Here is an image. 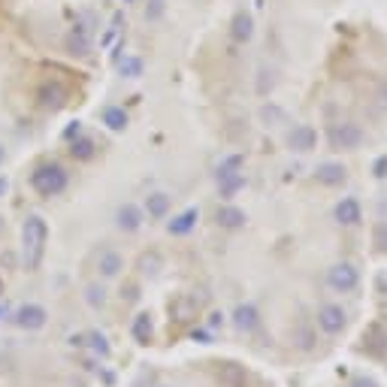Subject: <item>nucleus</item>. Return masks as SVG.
Returning <instances> with one entry per match:
<instances>
[{
	"label": "nucleus",
	"mask_w": 387,
	"mask_h": 387,
	"mask_svg": "<svg viewBox=\"0 0 387 387\" xmlns=\"http://www.w3.org/2000/svg\"><path fill=\"white\" fill-rule=\"evenodd\" d=\"M30 188H34V194L43 197V200L61 197L70 188V172L57 161H43L30 170Z\"/></svg>",
	"instance_id": "obj_1"
},
{
	"label": "nucleus",
	"mask_w": 387,
	"mask_h": 387,
	"mask_svg": "<svg viewBox=\"0 0 387 387\" xmlns=\"http://www.w3.org/2000/svg\"><path fill=\"white\" fill-rule=\"evenodd\" d=\"M46 242H48V224L43 215H28L21 224V258H24V269H37L43 263L46 254Z\"/></svg>",
	"instance_id": "obj_2"
},
{
	"label": "nucleus",
	"mask_w": 387,
	"mask_h": 387,
	"mask_svg": "<svg viewBox=\"0 0 387 387\" xmlns=\"http://www.w3.org/2000/svg\"><path fill=\"white\" fill-rule=\"evenodd\" d=\"M12 324L24 333H37L48 324V312H46V306H39V303H24V306L12 312Z\"/></svg>",
	"instance_id": "obj_3"
},
{
	"label": "nucleus",
	"mask_w": 387,
	"mask_h": 387,
	"mask_svg": "<svg viewBox=\"0 0 387 387\" xmlns=\"http://www.w3.org/2000/svg\"><path fill=\"white\" fill-rule=\"evenodd\" d=\"M37 100H39V106H43V109L57 112L64 103H67V88H64L57 79H46L43 85L37 88Z\"/></svg>",
	"instance_id": "obj_4"
},
{
	"label": "nucleus",
	"mask_w": 387,
	"mask_h": 387,
	"mask_svg": "<svg viewBox=\"0 0 387 387\" xmlns=\"http://www.w3.org/2000/svg\"><path fill=\"white\" fill-rule=\"evenodd\" d=\"M145 221V212L139 209L136 203H121L118 209H115V227L125 230V233H136L139 227H143Z\"/></svg>",
	"instance_id": "obj_5"
},
{
	"label": "nucleus",
	"mask_w": 387,
	"mask_h": 387,
	"mask_svg": "<svg viewBox=\"0 0 387 387\" xmlns=\"http://www.w3.org/2000/svg\"><path fill=\"white\" fill-rule=\"evenodd\" d=\"M121 269H125V258L115 249H103L97 254V276L100 278H118Z\"/></svg>",
	"instance_id": "obj_6"
},
{
	"label": "nucleus",
	"mask_w": 387,
	"mask_h": 387,
	"mask_svg": "<svg viewBox=\"0 0 387 387\" xmlns=\"http://www.w3.org/2000/svg\"><path fill=\"white\" fill-rule=\"evenodd\" d=\"M230 37H233V43H249V39L254 37V19L251 12L240 10L230 19Z\"/></svg>",
	"instance_id": "obj_7"
},
{
	"label": "nucleus",
	"mask_w": 387,
	"mask_h": 387,
	"mask_svg": "<svg viewBox=\"0 0 387 387\" xmlns=\"http://www.w3.org/2000/svg\"><path fill=\"white\" fill-rule=\"evenodd\" d=\"M170 206H172V197H170V194H163V191H154V194H148V197H145V209H143V212H145L148 218L161 221V218H167Z\"/></svg>",
	"instance_id": "obj_8"
},
{
	"label": "nucleus",
	"mask_w": 387,
	"mask_h": 387,
	"mask_svg": "<svg viewBox=\"0 0 387 387\" xmlns=\"http://www.w3.org/2000/svg\"><path fill=\"white\" fill-rule=\"evenodd\" d=\"M67 48L73 55H88L91 52V34H88L85 24H76V28L67 34Z\"/></svg>",
	"instance_id": "obj_9"
},
{
	"label": "nucleus",
	"mask_w": 387,
	"mask_h": 387,
	"mask_svg": "<svg viewBox=\"0 0 387 387\" xmlns=\"http://www.w3.org/2000/svg\"><path fill=\"white\" fill-rule=\"evenodd\" d=\"M100 118L112 134H121V130H127V125H130V115L125 112V106H106Z\"/></svg>",
	"instance_id": "obj_10"
},
{
	"label": "nucleus",
	"mask_w": 387,
	"mask_h": 387,
	"mask_svg": "<svg viewBox=\"0 0 387 387\" xmlns=\"http://www.w3.org/2000/svg\"><path fill=\"white\" fill-rule=\"evenodd\" d=\"M345 179H348V172H345L342 163H336V161H327V163H321L318 167V182L321 185H342Z\"/></svg>",
	"instance_id": "obj_11"
},
{
	"label": "nucleus",
	"mask_w": 387,
	"mask_h": 387,
	"mask_svg": "<svg viewBox=\"0 0 387 387\" xmlns=\"http://www.w3.org/2000/svg\"><path fill=\"white\" fill-rule=\"evenodd\" d=\"M197 218H200V212H197V209H185L182 215H176V218L170 221V224H167V230H170L172 236H188V233H191V230H194Z\"/></svg>",
	"instance_id": "obj_12"
},
{
	"label": "nucleus",
	"mask_w": 387,
	"mask_h": 387,
	"mask_svg": "<svg viewBox=\"0 0 387 387\" xmlns=\"http://www.w3.org/2000/svg\"><path fill=\"white\" fill-rule=\"evenodd\" d=\"M70 154L76 161H94V154H97V143L91 136H85V134H79L76 139H70Z\"/></svg>",
	"instance_id": "obj_13"
},
{
	"label": "nucleus",
	"mask_w": 387,
	"mask_h": 387,
	"mask_svg": "<svg viewBox=\"0 0 387 387\" xmlns=\"http://www.w3.org/2000/svg\"><path fill=\"white\" fill-rule=\"evenodd\" d=\"M287 143H291V148H296V152H309V148H315V130L300 125L294 127V134L287 136Z\"/></svg>",
	"instance_id": "obj_14"
},
{
	"label": "nucleus",
	"mask_w": 387,
	"mask_h": 387,
	"mask_svg": "<svg viewBox=\"0 0 387 387\" xmlns=\"http://www.w3.org/2000/svg\"><path fill=\"white\" fill-rule=\"evenodd\" d=\"M130 333H134V339L139 345L152 342V315H148V312H139V315L134 318V327H130Z\"/></svg>",
	"instance_id": "obj_15"
},
{
	"label": "nucleus",
	"mask_w": 387,
	"mask_h": 387,
	"mask_svg": "<svg viewBox=\"0 0 387 387\" xmlns=\"http://www.w3.org/2000/svg\"><path fill=\"white\" fill-rule=\"evenodd\" d=\"M333 136H336V143H339L342 148H357L360 139H363V134H360L357 125H342V127H336Z\"/></svg>",
	"instance_id": "obj_16"
},
{
	"label": "nucleus",
	"mask_w": 387,
	"mask_h": 387,
	"mask_svg": "<svg viewBox=\"0 0 387 387\" xmlns=\"http://www.w3.org/2000/svg\"><path fill=\"white\" fill-rule=\"evenodd\" d=\"M85 303L88 306H91L94 312H100L103 306H106V300H109V296H106V287L100 285V282H91V285H85Z\"/></svg>",
	"instance_id": "obj_17"
},
{
	"label": "nucleus",
	"mask_w": 387,
	"mask_h": 387,
	"mask_svg": "<svg viewBox=\"0 0 387 387\" xmlns=\"http://www.w3.org/2000/svg\"><path fill=\"white\" fill-rule=\"evenodd\" d=\"M218 224L221 227H242L245 224V212L236 206H221L218 209Z\"/></svg>",
	"instance_id": "obj_18"
},
{
	"label": "nucleus",
	"mask_w": 387,
	"mask_h": 387,
	"mask_svg": "<svg viewBox=\"0 0 387 387\" xmlns=\"http://www.w3.org/2000/svg\"><path fill=\"white\" fill-rule=\"evenodd\" d=\"M336 218L342 221V224H357L360 221V206H357V200H342L339 206H336Z\"/></svg>",
	"instance_id": "obj_19"
},
{
	"label": "nucleus",
	"mask_w": 387,
	"mask_h": 387,
	"mask_svg": "<svg viewBox=\"0 0 387 387\" xmlns=\"http://www.w3.org/2000/svg\"><path fill=\"white\" fill-rule=\"evenodd\" d=\"M143 70H145V64H143V57H136V55H125V61H118V73L125 79H139Z\"/></svg>",
	"instance_id": "obj_20"
},
{
	"label": "nucleus",
	"mask_w": 387,
	"mask_h": 387,
	"mask_svg": "<svg viewBox=\"0 0 387 387\" xmlns=\"http://www.w3.org/2000/svg\"><path fill=\"white\" fill-rule=\"evenodd\" d=\"M321 327H324L327 333H336L345 327V312L342 309H324L321 312Z\"/></svg>",
	"instance_id": "obj_21"
},
{
	"label": "nucleus",
	"mask_w": 387,
	"mask_h": 387,
	"mask_svg": "<svg viewBox=\"0 0 387 387\" xmlns=\"http://www.w3.org/2000/svg\"><path fill=\"white\" fill-rule=\"evenodd\" d=\"M167 12V0H148L145 3V21H161Z\"/></svg>",
	"instance_id": "obj_22"
},
{
	"label": "nucleus",
	"mask_w": 387,
	"mask_h": 387,
	"mask_svg": "<svg viewBox=\"0 0 387 387\" xmlns=\"http://www.w3.org/2000/svg\"><path fill=\"white\" fill-rule=\"evenodd\" d=\"M354 282H357V276L351 273V267H336L333 273V285H342V287H351Z\"/></svg>",
	"instance_id": "obj_23"
},
{
	"label": "nucleus",
	"mask_w": 387,
	"mask_h": 387,
	"mask_svg": "<svg viewBox=\"0 0 387 387\" xmlns=\"http://www.w3.org/2000/svg\"><path fill=\"white\" fill-rule=\"evenodd\" d=\"M85 339L91 342V348H94L97 354H103V357H106V354H109V345H106V336H103V333H88Z\"/></svg>",
	"instance_id": "obj_24"
},
{
	"label": "nucleus",
	"mask_w": 387,
	"mask_h": 387,
	"mask_svg": "<svg viewBox=\"0 0 387 387\" xmlns=\"http://www.w3.org/2000/svg\"><path fill=\"white\" fill-rule=\"evenodd\" d=\"M139 267H143L145 276H154V273H158V258H154V254H145V258L139 260Z\"/></svg>",
	"instance_id": "obj_25"
},
{
	"label": "nucleus",
	"mask_w": 387,
	"mask_h": 387,
	"mask_svg": "<svg viewBox=\"0 0 387 387\" xmlns=\"http://www.w3.org/2000/svg\"><path fill=\"white\" fill-rule=\"evenodd\" d=\"M79 134H82V121H73V125H70L67 130H64V139L70 143V139H76Z\"/></svg>",
	"instance_id": "obj_26"
},
{
	"label": "nucleus",
	"mask_w": 387,
	"mask_h": 387,
	"mask_svg": "<svg viewBox=\"0 0 387 387\" xmlns=\"http://www.w3.org/2000/svg\"><path fill=\"white\" fill-rule=\"evenodd\" d=\"M6 194H10V179H6V176H0V200H3Z\"/></svg>",
	"instance_id": "obj_27"
},
{
	"label": "nucleus",
	"mask_w": 387,
	"mask_h": 387,
	"mask_svg": "<svg viewBox=\"0 0 387 387\" xmlns=\"http://www.w3.org/2000/svg\"><path fill=\"white\" fill-rule=\"evenodd\" d=\"M375 176H387V158H381L375 163Z\"/></svg>",
	"instance_id": "obj_28"
},
{
	"label": "nucleus",
	"mask_w": 387,
	"mask_h": 387,
	"mask_svg": "<svg viewBox=\"0 0 387 387\" xmlns=\"http://www.w3.org/2000/svg\"><path fill=\"white\" fill-rule=\"evenodd\" d=\"M378 97H381V103L387 106V82H384V85H381V88H378Z\"/></svg>",
	"instance_id": "obj_29"
},
{
	"label": "nucleus",
	"mask_w": 387,
	"mask_h": 387,
	"mask_svg": "<svg viewBox=\"0 0 387 387\" xmlns=\"http://www.w3.org/2000/svg\"><path fill=\"white\" fill-rule=\"evenodd\" d=\"M3 163H6V145L0 143V167H3Z\"/></svg>",
	"instance_id": "obj_30"
},
{
	"label": "nucleus",
	"mask_w": 387,
	"mask_h": 387,
	"mask_svg": "<svg viewBox=\"0 0 387 387\" xmlns=\"http://www.w3.org/2000/svg\"><path fill=\"white\" fill-rule=\"evenodd\" d=\"M3 233H6V218L0 215V236H3Z\"/></svg>",
	"instance_id": "obj_31"
},
{
	"label": "nucleus",
	"mask_w": 387,
	"mask_h": 387,
	"mask_svg": "<svg viewBox=\"0 0 387 387\" xmlns=\"http://www.w3.org/2000/svg\"><path fill=\"white\" fill-rule=\"evenodd\" d=\"M0 318H6V306H0Z\"/></svg>",
	"instance_id": "obj_32"
},
{
	"label": "nucleus",
	"mask_w": 387,
	"mask_h": 387,
	"mask_svg": "<svg viewBox=\"0 0 387 387\" xmlns=\"http://www.w3.org/2000/svg\"><path fill=\"white\" fill-rule=\"evenodd\" d=\"M0 296H3V278H0Z\"/></svg>",
	"instance_id": "obj_33"
},
{
	"label": "nucleus",
	"mask_w": 387,
	"mask_h": 387,
	"mask_svg": "<svg viewBox=\"0 0 387 387\" xmlns=\"http://www.w3.org/2000/svg\"><path fill=\"white\" fill-rule=\"evenodd\" d=\"M125 3H136V0H125Z\"/></svg>",
	"instance_id": "obj_34"
}]
</instances>
